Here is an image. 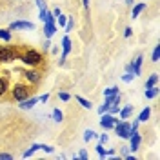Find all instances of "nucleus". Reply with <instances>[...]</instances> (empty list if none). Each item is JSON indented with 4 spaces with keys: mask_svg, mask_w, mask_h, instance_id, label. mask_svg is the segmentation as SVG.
<instances>
[{
    "mask_svg": "<svg viewBox=\"0 0 160 160\" xmlns=\"http://www.w3.org/2000/svg\"><path fill=\"white\" fill-rule=\"evenodd\" d=\"M58 98L62 100V102H68V100H71V95L66 93V91H62V93H58Z\"/></svg>",
    "mask_w": 160,
    "mask_h": 160,
    "instance_id": "c85d7f7f",
    "label": "nucleus"
},
{
    "mask_svg": "<svg viewBox=\"0 0 160 160\" xmlns=\"http://www.w3.org/2000/svg\"><path fill=\"white\" fill-rule=\"evenodd\" d=\"M66 22H68V17H64V15H58V17L55 18V24L60 26V28H66Z\"/></svg>",
    "mask_w": 160,
    "mask_h": 160,
    "instance_id": "b1692460",
    "label": "nucleus"
},
{
    "mask_svg": "<svg viewBox=\"0 0 160 160\" xmlns=\"http://www.w3.org/2000/svg\"><path fill=\"white\" fill-rule=\"evenodd\" d=\"M149 117H151V109H149V108H146V109H142V113L138 115V118H137V120H138V122H146Z\"/></svg>",
    "mask_w": 160,
    "mask_h": 160,
    "instance_id": "aec40b11",
    "label": "nucleus"
},
{
    "mask_svg": "<svg viewBox=\"0 0 160 160\" xmlns=\"http://www.w3.org/2000/svg\"><path fill=\"white\" fill-rule=\"evenodd\" d=\"M144 9H146V4H137V6L133 8V18H137Z\"/></svg>",
    "mask_w": 160,
    "mask_h": 160,
    "instance_id": "4be33fe9",
    "label": "nucleus"
},
{
    "mask_svg": "<svg viewBox=\"0 0 160 160\" xmlns=\"http://www.w3.org/2000/svg\"><path fill=\"white\" fill-rule=\"evenodd\" d=\"M24 77H26V80L29 82L31 86H37L42 80V73L38 69H35V68H29L28 71H24Z\"/></svg>",
    "mask_w": 160,
    "mask_h": 160,
    "instance_id": "39448f33",
    "label": "nucleus"
},
{
    "mask_svg": "<svg viewBox=\"0 0 160 160\" xmlns=\"http://www.w3.org/2000/svg\"><path fill=\"white\" fill-rule=\"evenodd\" d=\"M31 95V88L28 86V84H15L13 86V89H11V97L15 100H24V98H28Z\"/></svg>",
    "mask_w": 160,
    "mask_h": 160,
    "instance_id": "7ed1b4c3",
    "label": "nucleus"
},
{
    "mask_svg": "<svg viewBox=\"0 0 160 160\" xmlns=\"http://www.w3.org/2000/svg\"><path fill=\"white\" fill-rule=\"evenodd\" d=\"M133 78H135V75H133V73H126V75L122 77V80H124V82H131Z\"/></svg>",
    "mask_w": 160,
    "mask_h": 160,
    "instance_id": "473e14b6",
    "label": "nucleus"
},
{
    "mask_svg": "<svg viewBox=\"0 0 160 160\" xmlns=\"http://www.w3.org/2000/svg\"><path fill=\"white\" fill-rule=\"evenodd\" d=\"M49 46H51L49 38H46V44H44V51H48V49H49Z\"/></svg>",
    "mask_w": 160,
    "mask_h": 160,
    "instance_id": "37998d69",
    "label": "nucleus"
},
{
    "mask_svg": "<svg viewBox=\"0 0 160 160\" xmlns=\"http://www.w3.org/2000/svg\"><path fill=\"white\" fill-rule=\"evenodd\" d=\"M113 129L117 131V135H118L120 138H124V140H128L133 133H137L135 129H131V124L129 122H126V120H118V122L115 124Z\"/></svg>",
    "mask_w": 160,
    "mask_h": 160,
    "instance_id": "f03ea898",
    "label": "nucleus"
},
{
    "mask_svg": "<svg viewBox=\"0 0 160 160\" xmlns=\"http://www.w3.org/2000/svg\"><path fill=\"white\" fill-rule=\"evenodd\" d=\"M95 149H97V153H98V157H102V158H106V149H104V144H100V142H98Z\"/></svg>",
    "mask_w": 160,
    "mask_h": 160,
    "instance_id": "bb28decb",
    "label": "nucleus"
},
{
    "mask_svg": "<svg viewBox=\"0 0 160 160\" xmlns=\"http://www.w3.org/2000/svg\"><path fill=\"white\" fill-rule=\"evenodd\" d=\"M0 40H4V42H11V31L9 29H0Z\"/></svg>",
    "mask_w": 160,
    "mask_h": 160,
    "instance_id": "412c9836",
    "label": "nucleus"
},
{
    "mask_svg": "<svg viewBox=\"0 0 160 160\" xmlns=\"http://www.w3.org/2000/svg\"><path fill=\"white\" fill-rule=\"evenodd\" d=\"M48 100H49V93H46V95L38 97V102H48Z\"/></svg>",
    "mask_w": 160,
    "mask_h": 160,
    "instance_id": "58836bf2",
    "label": "nucleus"
},
{
    "mask_svg": "<svg viewBox=\"0 0 160 160\" xmlns=\"http://www.w3.org/2000/svg\"><path fill=\"white\" fill-rule=\"evenodd\" d=\"M82 6H84L86 9H89V0H82Z\"/></svg>",
    "mask_w": 160,
    "mask_h": 160,
    "instance_id": "c03bdc74",
    "label": "nucleus"
},
{
    "mask_svg": "<svg viewBox=\"0 0 160 160\" xmlns=\"http://www.w3.org/2000/svg\"><path fill=\"white\" fill-rule=\"evenodd\" d=\"M108 138H109V137H108L106 133H102V135H100V144H106V142H108Z\"/></svg>",
    "mask_w": 160,
    "mask_h": 160,
    "instance_id": "a19ab883",
    "label": "nucleus"
},
{
    "mask_svg": "<svg viewBox=\"0 0 160 160\" xmlns=\"http://www.w3.org/2000/svg\"><path fill=\"white\" fill-rule=\"evenodd\" d=\"M131 33H133V29H131V28H126V29H124V37H126V38H129Z\"/></svg>",
    "mask_w": 160,
    "mask_h": 160,
    "instance_id": "ea45409f",
    "label": "nucleus"
},
{
    "mask_svg": "<svg viewBox=\"0 0 160 160\" xmlns=\"http://www.w3.org/2000/svg\"><path fill=\"white\" fill-rule=\"evenodd\" d=\"M35 4L38 6V9H46L48 6H46V0H35Z\"/></svg>",
    "mask_w": 160,
    "mask_h": 160,
    "instance_id": "72a5a7b5",
    "label": "nucleus"
},
{
    "mask_svg": "<svg viewBox=\"0 0 160 160\" xmlns=\"http://www.w3.org/2000/svg\"><path fill=\"white\" fill-rule=\"evenodd\" d=\"M42 22H55V17H53V13L51 11H48V8L46 9H40V17H38Z\"/></svg>",
    "mask_w": 160,
    "mask_h": 160,
    "instance_id": "ddd939ff",
    "label": "nucleus"
},
{
    "mask_svg": "<svg viewBox=\"0 0 160 160\" xmlns=\"http://www.w3.org/2000/svg\"><path fill=\"white\" fill-rule=\"evenodd\" d=\"M9 91V80L8 77H0V98Z\"/></svg>",
    "mask_w": 160,
    "mask_h": 160,
    "instance_id": "f8f14e48",
    "label": "nucleus"
},
{
    "mask_svg": "<svg viewBox=\"0 0 160 160\" xmlns=\"http://www.w3.org/2000/svg\"><path fill=\"white\" fill-rule=\"evenodd\" d=\"M95 137H97V133H95L93 129H88L86 133H84V140H86V142H89V140H93Z\"/></svg>",
    "mask_w": 160,
    "mask_h": 160,
    "instance_id": "a878e982",
    "label": "nucleus"
},
{
    "mask_svg": "<svg viewBox=\"0 0 160 160\" xmlns=\"http://www.w3.org/2000/svg\"><path fill=\"white\" fill-rule=\"evenodd\" d=\"M40 148H42V144H31V148L24 151V155H22V157H24V158H29V157L35 155V151H38Z\"/></svg>",
    "mask_w": 160,
    "mask_h": 160,
    "instance_id": "2eb2a0df",
    "label": "nucleus"
},
{
    "mask_svg": "<svg viewBox=\"0 0 160 160\" xmlns=\"http://www.w3.org/2000/svg\"><path fill=\"white\" fill-rule=\"evenodd\" d=\"M108 109H109V108H108L106 104H102V106L98 108V115H102V113H108Z\"/></svg>",
    "mask_w": 160,
    "mask_h": 160,
    "instance_id": "e433bc0d",
    "label": "nucleus"
},
{
    "mask_svg": "<svg viewBox=\"0 0 160 160\" xmlns=\"http://www.w3.org/2000/svg\"><path fill=\"white\" fill-rule=\"evenodd\" d=\"M73 26H75V20L69 17V18H68V22H66V31H71V29H73Z\"/></svg>",
    "mask_w": 160,
    "mask_h": 160,
    "instance_id": "2f4dec72",
    "label": "nucleus"
},
{
    "mask_svg": "<svg viewBox=\"0 0 160 160\" xmlns=\"http://www.w3.org/2000/svg\"><path fill=\"white\" fill-rule=\"evenodd\" d=\"M120 120H126V118H129V115L133 113V104H129V106H126L124 109H120Z\"/></svg>",
    "mask_w": 160,
    "mask_h": 160,
    "instance_id": "dca6fc26",
    "label": "nucleus"
},
{
    "mask_svg": "<svg viewBox=\"0 0 160 160\" xmlns=\"http://www.w3.org/2000/svg\"><path fill=\"white\" fill-rule=\"evenodd\" d=\"M128 140H129V151H131V153H135V151L138 149L140 142H142V137H140L138 131H137V133H133V135H131Z\"/></svg>",
    "mask_w": 160,
    "mask_h": 160,
    "instance_id": "1a4fd4ad",
    "label": "nucleus"
},
{
    "mask_svg": "<svg viewBox=\"0 0 160 160\" xmlns=\"http://www.w3.org/2000/svg\"><path fill=\"white\" fill-rule=\"evenodd\" d=\"M57 33V24L55 22H44V35L46 38H51Z\"/></svg>",
    "mask_w": 160,
    "mask_h": 160,
    "instance_id": "9b49d317",
    "label": "nucleus"
},
{
    "mask_svg": "<svg viewBox=\"0 0 160 160\" xmlns=\"http://www.w3.org/2000/svg\"><path fill=\"white\" fill-rule=\"evenodd\" d=\"M42 151H46V153H53V148L51 146H46V144H42V148H40Z\"/></svg>",
    "mask_w": 160,
    "mask_h": 160,
    "instance_id": "4c0bfd02",
    "label": "nucleus"
},
{
    "mask_svg": "<svg viewBox=\"0 0 160 160\" xmlns=\"http://www.w3.org/2000/svg\"><path fill=\"white\" fill-rule=\"evenodd\" d=\"M151 58H153V62H158V58H160V48H158V46H155V49H153V55H151Z\"/></svg>",
    "mask_w": 160,
    "mask_h": 160,
    "instance_id": "cd10ccee",
    "label": "nucleus"
},
{
    "mask_svg": "<svg viewBox=\"0 0 160 160\" xmlns=\"http://www.w3.org/2000/svg\"><path fill=\"white\" fill-rule=\"evenodd\" d=\"M157 84H158V75L153 73L149 78H148V82H146V89H148V88H153V86H157Z\"/></svg>",
    "mask_w": 160,
    "mask_h": 160,
    "instance_id": "a211bd4d",
    "label": "nucleus"
},
{
    "mask_svg": "<svg viewBox=\"0 0 160 160\" xmlns=\"http://www.w3.org/2000/svg\"><path fill=\"white\" fill-rule=\"evenodd\" d=\"M117 93H120L118 88H117V86H111V88H108V89H104V97H109V95H117Z\"/></svg>",
    "mask_w": 160,
    "mask_h": 160,
    "instance_id": "393cba45",
    "label": "nucleus"
},
{
    "mask_svg": "<svg viewBox=\"0 0 160 160\" xmlns=\"http://www.w3.org/2000/svg\"><path fill=\"white\" fill-rule=\"evenodd\" d=\"M117 122H118V118H115V115H109V113H102L100 115V126L104 129H113Z\"/></svg>",
    "mask_w": 160,
    "mask_h": 160,
    "instance_id": "423d86ee",
    "label": "nucleus"
},
{
    "mask_svg": "<svg viewBox=\"0 0 160 160\" xmlns=\"http://www.w3.org/2000/svg\"><path fill=\"white\" fill-rule=\"evenodd\" d=\"M71 51V38L69 37H64L62 38V57L58 60V66H64V62H66V57L69 55Z\"/></svg>",
    "mask_w": 160,
    "mask_h": 160,
    "instance_id": "0eeeda50",
    "label": "nucleus"
},
{
    "mask_svg": "<svg viewBox=\"0 0 160 160\" xmlns=\"http://www.w3.org/2000/svg\"><path fill=\"white\" fill-rule=\"evenodd\" d=\"M58 15H62V11H60V8H55V9H53V17L57 18Z\"/></svg>",
    "mask_w": 160,
    "mask_h": 160,
    "instance_id": "79ce46f5",
    "label": "nucleus"
},
{
    "mask_svg": "<svg viewBox=\"0 0 160 160\" xmlns=\"http://www.w3.org/2000/svg\"><path fill=\"white\" fill-rule=\"evenodd\" d=\"M17 51L9 46H0V62H13L17 58Z\"/></svg>",
    "mask_w": 160,
    "mask_h": 160,
    "instance_id": "20e7f679",
    "label": "nucleus"
},
{
    "mask_svg": "<svg viewBox=\"0 0 160 160\" xmlns=\"http://www.w3.org/2000/svg\"><path fill=\"white\" fill-rule=\"evenodd\" d=\"M124 2H126L128 6H133V4H135V0H124Z\"/></svg>",
    "mask_w": 160,
    "mask_h": 160,
    "instance_id": "a18cd8bd",
    "label": "nucleus"
},
{
    "mask_svg": "<svg viewBox=\"0 0 160 160\" xmlns=\"http://www.w3.org/2000/svg\"><path fill=\"white\" fill-rule=\"evenodd\" d=\"M38 102V97H28V98H24V100H20V104H18V108L20 109H31L35 104Z\"/></svg>",
    "mask_w": 160,
    "mask_h": 160,
    "instance_id": "9d476101",
    "label": "nucleus"
},
{
    "mask_svg": "<svg viewBox=\"0 0 160 160\" xmlns=\"http://www.w3.org/2000/svg\"><path fill=\"white\" fill-rule=\"evenodd\" d=\"M126 73H133V75H135V66H133V62H129V64L126 66Z\"/></svg>",
    "mask_w": 160,
    "mask_h": 160,
    "instance_id": "f704fd0d",
    "label": "nucleus"
},
{
    "mask_svg": "<svg viewBox=\"0 0 160 160\" xmlns=\"http://www.w3.org/2000/svg\"><path fill=\"white\" fill-rule=\"evenodd\" d=\"M17 58H20L28 68H38L40 64L44 62V57H42V53L35 49H26L22 55H17Z\"/></svg>",
    "mask_w": 160,
    "mask_h": 160,
    "instance_id": "f257e3e1",
    "label": "nucleus"
},
{
    "mask_svg": "<svg viewBox=\"0 0 160 160\" xmlns=\"http://www.w3.org/2000/svg\"><path fill=\"white\" fill-rule=\"evenodd\" d=\"M88 157H89V155H88L86 149H80V153L77 155V158H80V160H88Z\"/></svg>",
    "mask_w": 160,
    "mask_h": 160,
    "instance_id": "c756f323",
    "label": "nucleus"
},
{
    "mask_svg": "<svg viewBox=\"0 0 160 160\" xmlns=\"http://www.w3.org/2000/svg\"><path fill=\"white\" fill-rule=\"evenodd\" d=\"M51 118L55 120V122H62L64 120V113L57 108V109H53V113H51Z\"/></svg>",
    "mask_w": 160,
    "mask_h": 160,
    "instance_id": "6ab92c4d",
    "label": "nucleus"
},
{
    "mask_svg": "<svg viewBox=\"0 0 160 160\" xmlns=\"http://www.w3.org/2000/svg\"><path fill=\"white\" fill-rule=\"evenodd\" d=\"M142 62H144V57H142V55H138L137 58L133 60V66H135V77H138L140 71H142Z\"/></svg>",
    "mask_w": 160,
    "mask_h": 160,
    "instance_id": "4468645a",
    "label": "nucleus"
},
{
    "mask_svg": "<svg viewBox=\"0 0 160 160\" xmlns=\"http://www.w3.org/2000/svg\"><path fill=\"white\" fill-rule=\"evenodd\" d=\"M13 158V155H9V153H0V160H11Z\"/></svg>",
    "mask_w": 160,
    "mask_h": 160,
    "instance_id": "c9c22d12",
    "label": "nucleus"
},
{
    "mask_svg": "<svg viewBox=\"0 0 160 160\" xmlns=\"http://www.w3.org/2000/svg\"><path fill=\"white\" fill-rule=\"evenodd\" d=\"M13 29H35V24L33 22H26V20H17L9 26V31Z\"/></svg>",
    "mask_w": 160,
    "mask_h": 160,
    "instance_id": "6e6552de",
    "label": "nucleus"
},
{
    "mask_svg": "<svg viewBox=\"0 0 160 160\" xmlns=\"http://www.w3.org/2000/svg\"><path fill=\"white\" fill-rule=\"evenodd\" d=\"M158 91H160V89H158V86H153V88H148L144 95H146V98H155V97L158 95Z\"/></svg>",
    "mask_w": 160,
    "mask_h": 160,
    "instance_id": "f3484780",
    "label": "nucleus"
},
{
    "mask_svg": "<svg viewBox=\"0 0 160 160\" xmlns=\"http://www.w3.org/2000/svg\"><path fill=\"white\" fill-rule=\"evenodd\" d=\"M75 98H77V102H80V106H82V108H86V109H91V106H93V104H91L89 100L82 98V97H78V95H77Z\"/></svg>",
    "mask_w": 160,
    "mask_h": 160,
    "instance_id": "5701e85b",
    "label": "nucleus"
},
{
    "mask_svg": "<svg viewBox=\"0 0 160 160\" xmlns=\"http://www.w3.org/2000/svg\"><path fill=\"white\" fill-rule=\"evenodd\" d=\"M129 153H131V151H129V146H122V149H120V155H122L124 158H126Z\"/></svg>",
    "mask_w": 160,
    "mask_h": 160,
    "instance_id": "7c9ffc66",
    "label": "nucleus"
}]
</instances>
